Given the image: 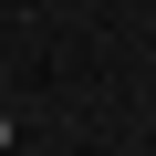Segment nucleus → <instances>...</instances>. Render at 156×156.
Returning a JSON list of instances; mask_svg holds the SVG:
<instances>
[{
  "label": "nucleus",
  "instance_id": "f257e3e1",
  "mask_svg": "<svg viewBox=\"0 0 156 156\" xmlns=\"http://www.w3.org/2000/svg\"><path fill=\"white\" fill-rule=\"evenodd\" d=\"M0 146H11V115H0Z\"/></svg>",
  "mask_w": 156,
  "mask_h": 156
}]
</instances>
